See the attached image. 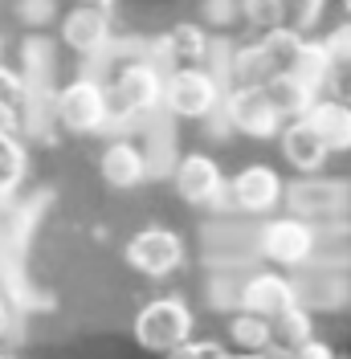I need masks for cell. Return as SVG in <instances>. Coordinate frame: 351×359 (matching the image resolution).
Listing matches in <instances>:
<instances>
[{
	"label": "cell",
	"mask_w": 351,
	"mask_h": 359,
	"mask_svg": "<svg viewBox=\"0 0 351 359\" xmlns=\"http://www.w3.org/2000/svg\"><path fill=\"white\" fill-rule=\"evenodd\" d=\"M102 94H107L110 123L135 118V114H147L159 107V98H164V74L152 62H131V66L119 69L110 82H102Z\"/></svg>",
	"instance_id": "cell-1"
},
{
	"label": "cell",
	"mask_w": 351,
	"mask_h": 359,
	"mask_svg": "<svg viewBox=\"0 0 351 359\" xmlns=\"http://www.w3.org/2000/svg\"><path fill=\"white\" fill-rule=\"evenodd\" d=\"M188 335H192V311L180 298H152L143 311L135 314V343L143 351L172 355Z\"/></svg>",
	"instance_id": "cell-2"
},
{
	"label": "cell",
	"mask_w": 351,
	"mask_h": 359,
	"mask_svg": "<svg viewBox=\"0 0 351 359\" xmlns=\"http://www.w3.org/2000/svg\"><path fill=\"white\" fill-rule=\"evenodd\" d=\"M176 118H208L220 102V82L200 66H176L164 78V98H159Z\"/></svg>",
	"instance_id": "cell-3"
},
{
	"label": "cell",
	"mask_w": 351,
	"mask_h": 359,
	"mask_svg": "<svg viewBox=\"0 0 351 359\" xmlns=\"http://www.w3.org/2000/svg\"><path fill=\"white\" fill-rule=\"evenodd\" d=\"M53 114H58V123H62L66 131H74V135L102 131V127L110 123L102 82H94V78H78V82L62 86L58 90V98H53Z\"/></svg>",
	"instance_id": "cell-4"
},
{
	"label": "cell",
	"mask_w": 351,
	"mask_h": 359,
	"mask_svg": "<svg viewBox=\"0 0 351 359\" xmlns=\"http://www.w3.org/2000/svg\"><path fill=\"white\" fill-rule=\"evenodd\" d=\"M184 262V241L172 229H139L127 241V266L143 278H168Z\"/></svg>",
	"instance_id": "cell-5"
},
{
	"label": "cell",
	"mask_w": 351,
	"mask_h": 359,
	"mask_svg": "<svg viewBox=\"0 0 351 359\" xmlns=\"http://www.w3.org/2000/svg\"><path fill=\"white\" fill-rule=\"evenodd\" d=\"M220 196L233 204L237 212H270L274 204L282 201V176L274 168H265V163H249L233 180H225Z\"/></svg>",
	"instance_id": "cell-6"
},
{
	"label": "cell",
	"mask_w": 351,
	"mask_h": 359,
	"mask_svg": "<svg viewBox=\"0 0 351 359\" xmlns=\"http://www.w3.org/2000/svg\"><path fill=\"white\" fill-rule=\"evenodd\" d=\"M225 118H229V127H237L241 135H253V139H270L282 127V114L270 107L262 86H233L229 102H225Z\"/></svg>",
	"instance_id": "cell-7"
},
{
	"label": "cell",
	"mask_w": 351,
	"mask_h": 359,
	"mask_svg": "<svg viewBox=\"0 0 351 359\" xmlns=\"http://www.w3.org/2000/svg\"><path fill=\"white\" fill-rule=\"evenodd\" d=\"M314 229L303 217H278L262 229V253L274 266H303L314 253Z\"/></svg>",
	"instance_id": "cell-8"
},
{
	"label": "cell",
	"mask_w": 351,
	"mask_h": 359,
	"mask_svg": "<svg viewBox=\"0 0 351 359\" xmlns=\"http://www.w3.org/2000/svg\"><path fill=\"white\" fill-rule=\"evenodd\" d=\"M176 192L188 204H217L220 192H225V176H220L217 159L204 156V151H192L176 163Z\"/></svg>",
	"instance_id": "cell-9"
},
{
	"label": "cell",
	"mask_w": 351,
	"mask_h": 359,
	"mask_svg": "<svg viewBox=\"0 0 351 359\" xmlns=\"http://www.w3.org/2000/svg\"><path fill=\"white\" fill-rule=\"evenodd\" d=\"M303 118L310 123V131L323 139L327 151H351V102H343V98H310Z\"/></svg>",
	"instance_id": "cell-10"
},
{
	"label": "cell",
	"mask_w": 351,
	"mask_h": 359,
	"mask_svg": "<svg viewBox=\"0 0 351 359\" xmlns=\"http://www.w3.org/2000/svg\"><path fill=\"white\" fill-rule=\"evenodd\" d=\"M294 302H298L294 282H286V278H278V273H253V278L241 286V311L262 314V318H274V314L290 311Z\"/></svg>",
	"instance_id": "cell-11"
},
{
	"label": "cell",
	"mask_w": 351,
	"mask_h": 359,
	"mask_svg": "<svg viewBox=\"0 0 351 359\" xmlns=\"http://www.w3.org/2000/svg\"><path fill=\"white\" fill-rule=\"evenodd\" d=\"M62 41L74 49V53H102L110 45V21L107 8H90V4H78L62 21Z\"/></svg>",
	"instance_id": "cell-12"
},
{
	"label": "cell",
	"mask_w": 351,
	"mask_h": 359,
	"mask_svg": "<svg viewBox=\"0 0 351 359\" xmlns=\"http://www.w3.org/2000/svg\"><path fill=\"white\" fill-rule=\"evenodd\" d=\"M282 131V156L286 163L294 168V172H303V176H310V172H319L323 163H327V147H323V139L310 131V123L298 114V118H290V127H278Z\"/></svg>",
	"instance_id": "cell-13"
},
{
	"label": "cell",
	"mask_w": 351,
	"mask_h": 359,
	"mask_svg": "<svg viewBox=\"0 0 351 359\" xmlns=\"http://www.w3.org/2000/svg\"><path fill=\"white\" fill-rule=\"evenodd\" d=\"M262 90H265V98H270V107L282 118H298L310 107V98H314V86L303 82L298 74H290V69H274L262 82Z\"/></svg>",
	"instance_id": "cell-14"
},
{
	"label": "cell",
	"mask_w": 351,
	"mask_h": 359,
	"mask_svg": "<svg viewBox=\"0 0 351 359\" xmlns=\"http://www.w3.org/2000/svg\"><path fill=\"white\" fill-rule=\"evenodd\" d=\"M98 172H102V180H107L110 188H135V184H143V176H147V159H143L139 147L119 139V143H110L107 151H102Z\"/></svg>",
	"instance_id": "cell-15"
},
{
	"label": "cell",
	"mask_w": 351,
	"mask_h": 359,
	"mask_svg": "<svg viewBox=\"0 0 351 359\" xmlns=\"http://www.w3.org/2000/svg\"><path fill=\"white\" fill-rule=\"evenodd\" d=\"M343 201H347V188L343 184H323V180H307L290 192L294 212H303V217H335L343 208Z\"/></svg>",
	"instance_id": "cell-16"
},
{
	"label": "cell",
	"mask_w": 351,
	"mask_h": 359,
	"mask_svg": "<svg viewBox=\"0 0 351 359\" xmlns=\"http://www.w3.org/2000/svg\"><path fill=\"white\" fill-rule=\"evenodd\" d=\"M229 335L241 351H258V355H282V347H265L270 343V318L262 314H249L241 311L233 323H229Z\"/></svg>",
	"instance_id": "cell-17"
},
{
	"label": "cell",
	"mask_w": 351,
	"mask_h": 359,
	"mask_svg": "<svg viewBox=\"0 0 351 359\" xmlns=\"http://www.w3.org/2000/svg\"><path fill=\"white\" fill-rule=\"evenodd\" d=\"M310 335V314L294 302L290 311H282V314H274L270 318V343H282V355H290L303 339Z\"/></svg>",
	"instance_id": "cell-18"
},
{
	"label": "cell",
	"mask_w": 351,
	"mask_h": 359,
	"mask_svg": "<svg viewBox=\"0 0 351 359\" xmlns=\"http://www.w3.org/2000/svg\"><path fill=\"white\" fill-rule=\"evenodd\" d=\"M168 53H172L180 66H200L208 57V41L197 25H180L172 37H168Z\"/></svg>",
	"instance_id": "cell-19"
},
{
	"label": "cell",
	"mask_w": 351,
	"mask_h": 359,
	"mask_svg": "<svg viewBox=\"0 0 351 359\" xmlns=\"http://www.w3.org/2000/svg\"><path fill=\"white\" fill-rule=\"evenodd\" d=\"M270 74H274V69H270V62H265L262 45H245V49H237V57H233V82H237V86H262Z\"/></svg>",
	"instance_id": "cell-20"
},
{
	"label": "cell",
	"mask_w": 351,
	"mask_h": 359,
	"mask_svg": "<svg viewBox=\"0 0 351 359\" xmlns=\"http://www.w3.org/2000/svg\"><path fill=\"white\" fill-rule=\"evenodd\" d=\"M290 74H298V78L310 82L314 90L323 86V74H327V49H323V41L298 45V53H294V62H290Z\"/></svg>",
	"instance_id": "cell-21"
},
{
	"label": "cell",
	"mask_w": 351,
	"mask_h": 359,
	"mask_svg": "<svg viewBox=\"0 0 351 359\" xmlns=\"http://www.w3.org/2000/svg\"><path fill=\"white\" fill-rule=\"evenodd\" d=\"M323 4L327 0H282V25L294 33H307L310 25L323 17Z\"/></svg>",
	"instance_id": "cell-22"
},
{
	"label": "cell",
	"mask_w": 351,
	"mask_h": 359,
	"mask_svg": "<svg viewBox=\"0 0 351 359\" xmlns=\"http://www.w3.org/2000/svg\"><path fill=\"white\" fill-rule=\"evenodd\" d=\"M237 8H241V17L253 29H274V25H282V0H237Z\"/></svg>",
	"instance_id": "cell-23"
},
{
	"label": "cell",
	"mask_w": 351,
	"mask_h": 359,
	"mask_svg": "<svg viewBox=\"0 0 351 359\" xmlns=\"http://www.w3.org/2000/svg\"><path fill=\"white\" fill-rule=\"evenodd\" d=\"M25 172V151L13 143V135L0 139V192H8Z\"/></svg>",
	"instance_id": "cell-24"
},
{
	"label": "cell",
	"mask_w": 351,
	"mask_h": 359,
	"mask_svg": "<svg viewBox=\"0 0 351 359\" xmlns=\"http://www.w3.org/2000/svg\"><path fill=\"white\" fill-rule=\"evenodd\" d=\"M323 86L335 90V98L351 102V57H327V74H323Z\"/></svg>",
	"instance_id": "cell-25"
},
{
	"label": "cell",
	"mask_w": 351,
	"mask_h": 359,
	"mask_svg": "<svg viewBox=\"0 0 351 359\" xmlns=\"http://www.w3.org/2000/svg\"><path fill=\"white\" fill-rule=\"evenodd\" d=\"M172 355H180V359H225V347L213 343V339H197V343H192V335H188Z\"/></svg>",
	"instance_id": "cell-26"
},
{
	"label": "cell",
	"mask_w": 351,
	"mask_h": 359,
	"mask_svg": "<svg viewBox=\"0 0 351 359\" xmlns=\"http://www.w3.org/2000/svg\"><path fill=\"white\" fill-rule=\"evenodd\" d=\"M323 49H327V57H351V21L339 25L327 41H323Z\"/></svg>",
	"instance_id": "cell-27"
},
{
	"label": "cell",
	"mask_w": 351,
	"mask_h": 359,
	"mask_svg": "<svg viewBox=\"0 0 351 359\" xmlns=\"http://www.w3.org/2000/svg\"><path fill=\"white\" fill-rule=\"evenodd\" d=\"M290 355H298V359H331V347H323V343H314V339L307 335L294 351H290Z\"/></svg>",
	"instance_id": "cell-28"
},
{
	"label": "cell",
	"mask_w": 351,
	"mask_h": 359,
	"mask_svg": "<svg viewBox=\"0 0 351 359\" xmlns=\"http://www.w3.org/2000/svg\"><path fill=\"white\" fill-rule=\"evenodd\" d=\"M13 131H17V111L0 98V139H4V135H13Z\"/></svg>",
	"instance_id": "cell-29"
},
{
	"label": "cell",
	"mask_w": 351,
	"mask_h": 359,
	"mask_svg": "<svg viewBox=\"0 0 351 359\" xmlns=\"http://www.w3.org/2000/svg\"><path fill=\"white\" fill-rule=\"evenodd\" d=\"M4 331H8V306L0 302V335H4Z\"/></svg>",
	"instance_id": "cell-30"
},
{
	"label": "cell",
	"mask_w": 351,
	"mask_h": 359,
	"mask_svg": "<svg viewBox=\"0 0 351 359\" xmlns=\"http://www.w3.org/2000/svg\"><path fill=\"white\" fill-rule=\"evenodd\" d=\"M78 4H90V8H110L114 0H78Z\"/></svg>",
	"instance_id": "cell-31"
},
{
	"label": "cell",
	"mask_w": 351,
	"mask_h": 359,
	"mask_svg": "<svg viewBox=\"0 0 351 359\" xmlns=\"http://www.w3.org/2000/svg\"><path fill=\"white\" fill-rule=\"evenodd\" d=\"M343 8H347V17H351V0H343Z\"/></svg>",
	"instance_id": "cell-32"
}]
</instances>
